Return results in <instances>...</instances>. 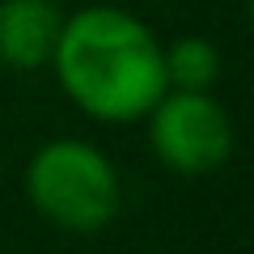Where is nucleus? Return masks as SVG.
Returning <instances> with one entry per match:
<instances>
[{"label": "nucleus", "mask_w": 254, "mask_h": 254, "mask_svg": "<svg viewBox=\"0 0 254 254\" xmlns=\"http://www.w3.org/2000/svg\"><path fill=\"white\" fill-rule=\"evenodd\" d=\"M165 47L127 9L93 4L64 17L55 43V72L64 93L93 119L131 123L157 106L165 85Z\"/></svg>", "instance_id": "f257e3e1"}, {"label": "nucleus", "mask_w": 254, "mask_h": 254, "mask_svg": "<svg viewBox=\"0 0 254 254\" xmlns=\"http://www.w3.org/2000/svg\"><path fill=\"white\" fill-rule=\"evenodd\" d=\"M148 115L157 157L178 174H212L233 153V123L208 89H165Z\"/></svg>", "instance_id": "7ed1b4c3"}, {"label": "nucleus", "mask_w": 254, "mask_h": 254, "mask_svg": "<svg viewBox=\"0 0 254 254\" xmlns=\"http://www.w3.org/2000/svg\"><path fill=\"white\" fill-rule=\"evenodd\" d=\"M64 30L55 0H0V64L9 68H43L51 64Z\"/></svg>", "instance_id": "20e7f679"}, {"label": "nucleus", "mask_w": 254, "mask_h": 254, "mask_svg": "<svg viewBox=\"0 0 254 254\" xmlns=\"http://www.w3.org/2000/svg\"><path fill=\"white\" fill-rule=\"evenodd\" d=\"M26 190L51 225L93 233L119 212L115 165L85 140H51L26 170Z\"/></svg>", "instance_id": "f03ea898"}, {"label": "nucleus", "mask_w": 254, "mask_h": 254, "mask_svg": "<svg viewBox=\"0 0 254 254\" xmlns=\"http://www.w3.org/2000/svg\"><path fill=\"white\" fill-rule=\"evenodd\" d=\"M165 60V85L170 89H212L220 76V51L208 38H178L170 51H161Z\"/></svg>", "instance_id": "39448f33"}]
</instances>
